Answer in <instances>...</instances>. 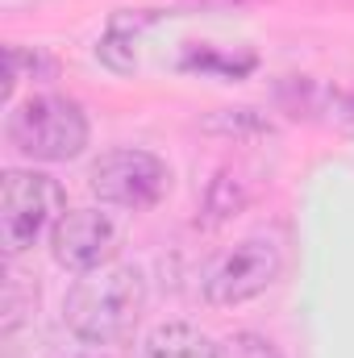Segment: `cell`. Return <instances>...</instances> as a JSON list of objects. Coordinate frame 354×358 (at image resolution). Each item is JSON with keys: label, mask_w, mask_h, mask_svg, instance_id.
Segmentation results:
<instances>
[{"label": "cell", "mask_w": 354, "mask_h": 358, "mask_svg": "<svg viewBox=\"0 0 354 358\" xmlns=\"http://www.w3.org/2000/svg\"><path fill=\"white\" fill-rule=\"evenodd\" d=\"M146 304V279L138 267H100L76 279L63 304L67 329L88 342V346H108L134 329Z\"/></svg>", "instance_id": "6da1fadb"}, {"label": "cell", "mask_w": 354, "mask_h": 358, "mask_svg": "<svg viewBox=\"0 0 354 358\" xmlns=\"http://www.w3.org/2000/svg\"><path fill=\"white\" fill-rule=\"evenodd\" d=\"M8 142L34 163H71L88 146V113L67 96H29L8 117Z\"/></svg>", "instance_id": "7a4b0ae2"}, {"label": "cell", "mask_w": 354, "mask_h": 358, "mask_svg": "<svg viewBox=\"0 0 354 358\" xmlns=\"http://www.w3.org/2000/svg\"><path fill=\"white\" fill-rule=\"evenodd\" d=\"M67 200L63 187L42 171H4L0 179V246L8 259L25 255L38 238L55 234Z\"/></svg>", "instance_id": "3957f363"}, {"label": "cell", "mask_w": 354, "mask_h": 358, "mask_svg": "<svg viewBox=\"0 0 354 358\" xmlns=\"http://www.w3.org/2000/svg\"><path fill=\"white\" fill-rule=\"evenodd\" d=\"M279 271H283L279 242L267 234H250L208 263L204 279H200V292L208 304H246V300L263 296L279 279Z\"/></svg>", "instance_id": "277c9868"}, {"label": "cell", "mask_w": 354, "mask_h": 358, "mask_svg": "<svg viewBox=\"0 0 354 358\" xmlns=\"http://www.w3.org/2000/svg\"><path fill=\"white\" fill-rule=\"evenodd\" d=\"M92 192L100 204H117V208H150L167 196V183L171 171L159 155L150 150H134V146H117V150H104L96 163H92Z\"/></svg>", "instance_id": "5b68a950"}, {"label": "cell", "mask_w": 354, "mask_h": 358, "mask_svg": "<svg viewBox=\"0 0 354 358\" xmlns=\"http://www.w3.org/2000/svg\"><path fill=\"white\" fill-rule=\"evenodd\" d=\"M50 255L59 267L76 275L108 267V259L117 255V225L100 208H71L50 234Z\"/></svg>", "instance_id": "8992f818"}, {"label": "cell", "mask_w": 354, "mask_h": 358, "mask_svg": "<svg viewBox=\"0 0 354 358\" xmlns=\"http://www.w3.org/2000/svg\"><path fill=\"white\" fill-rule=\"evenodd\" d=\"M142 358H221V350L187 321H167L159 325L146 342H142Z\"/></svg>", "instance_id": "52a82bcc"}, {"label": "cell", "mask_w": 354, "mask_h": 358, "mask_svg": "<svg viewBox=\"0 0 354 358\" xmlns=\"http://www.w3.org/2000/svg\"><path fill=\"white\" fill-rule=\"evenodd\" d=\"M242 204H246V187L229 176V171H221V176L208 183V192H204V225H221V221L238 217Z\"/></svg>", "instance_id": "ba28073f"}, {"label": "cell", "mask_w": 354, "mask_h": 358, "mask_svg": "<svg viewBox=\"0 0 354 358\" xmlns=\"http://www.w3.org/2000/svg\"><path fill=\"white\" fill-rule=\"evenodd\" d=\"M96 59H100V63H108L113 71H134V46H129V38H125L117 25H113V29H108V38L96 46Z\"/></svg>", "instance_id": "9c48e42d"}, {"label": "cell", "mask_w": 354, "mask_h": 358, "mask_svg": "<svg viewBox=\"0 0 354 358\" xmlns=\"http://www.w3.org/2000/svg\"><path fill=\"white\" fill-rule=\"evenodd\" d=\"M208 129H229V134H242V129H259L267 134L271 125H267L263 117L255 113V108H225V113H217L213 121H208Z\"/></svg>", "instance_id": "30bf717a"}, {"label": "cell", "mask_w": 354, "mask_h": 358, "mask_svg": "<svg viewBox=\"0 0 354 358\" xmlns=\"http://www.w3.org/2000/svg\"><path fill=\"white\" fill-rule=\"evenodd\" d=\"M221 358H275V350H271V342L255 338V334H234L225 342Z\"/></svg>", "instance_id": "8fae6325"}]
</instances>
